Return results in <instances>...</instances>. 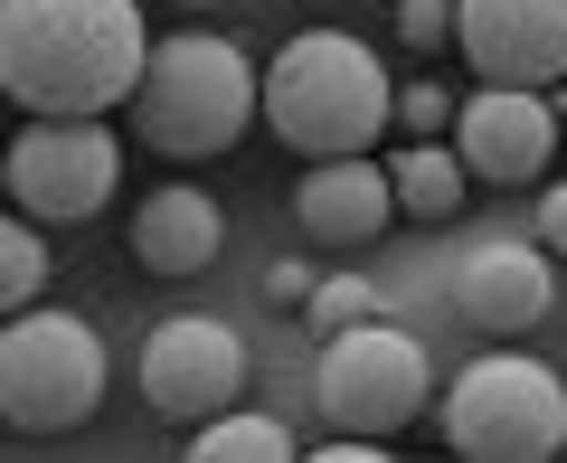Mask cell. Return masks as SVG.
<instances>
[{
    "mask_svg": "<svg viewBox=\"0 0 567 463\" xmlns=\"http://www.w3.org/2000/svg\"><path fill=\"white\" fill-rule=\"evenodd\" d=\"M445 444L464 463H548V454H567V388L520 350H492V360H473L454 379Z\"/></svg>",
    "mask_w": 567,
    "mask_h": 463,
    "instance_id": "obj_5",
    "label": "cell"
},
{
    "mask_svg": "<svg viewBox=\"0 0 567 463\" xmlns=\"http://www.w3.org/2000/svg\"><path fill=\"white\" fill-rule=\"evenodd\" d=\"M142 58V0H0V95L20 114H114Z\"/></svg>",
    "mask_w": 567,
    "mask_h": 463,
    "instance_id": "obj_1",
    "label": "cell"
},
{
    "mask_svg": "<svg viewBox=\"0 0 567 463\" xmlns=\"http://www.w3.org/2000/svg\"><path fill=\"white\" fill-rule=\"evenodd\" d=\"M322 331H350V322H369L379 312V284H360V275H331V284H312V302H303Z\"/></svg>",
    "mask_w": 567,
    "mask_h": 463,
    "instance_id": "obj_17",
    "label": "cell"
},
{
    "mask_svg": "<svg viewBox=\"0 0 567 463\" xmlns=\"http://www.w3.org/2000/svg\"><path fill=\"white\" fill-rule=\"evenodd\" d=\"M388 66L379 48H360L350 29H293L275 48V66L256 76V114L275 123V142H293L303 162L331 152H369L388 133Z\"/></svg>",
    "mask_w": 567,
    "mask_h": 463,
    "instance_id": "obj_2",
    "label": "cell"
},
{
    "mask_svg": "<svg viewBox=\"0 0 567 463\" xmlns=\"http://www.w3.org/2000/svg\"><path fill=\"white\" fill-rule=\"evenodd\" d=\"M454 48L483 85L567 76V0H454Z\"/></svg>",
    "mask_w": 567,
    "mask_h": 463,
    "instance_id": "obj_10",
    "label": "cell"
},
{
    "mask_svg": "<svg viewBox=\"0 0 567 463\" xmlns=\"http://www.w3.org/2000/svg\"><path fill=\"white\" fill-rule=\"evenodd\" d=\"M133 123L162 162H218L256 123V66L218 29H171L133 76Z\"/></svg>",
    "mask_w": 567,
    "mask_h": 463,
    "instance_id": "obj_3",
    "label": "cell"
},
{
    "mask_svg": "<svg viewBox=\"0 0 567 463\" xmlns=\"http://www.w3.org/2000/svg\"><path fill=\"white\" fill-rule=\"evenodd\" d=\"M0 162H10L20 218L39 227H85L123 189V142L104 133V114H29V133Z\"/></svg>",
    "mask_w": 567,
    "mask_h": 463,
    "instance_id": "obj_7",
    "label": "cell"
},
{
    "mask_svg": "<svg viewBox=\"0 0 567 463\" xmlns=\"http://www.w3.org/2000/svg\"><path fill=\"white\" fill-rule=\"evenodd\" d=\"M548 302H558V275H548V246H473L464 265H454V312H464L473 331H539Z\"/></svg>",
    "mask_w": 567,
    "mask_h": 463,
    "instance_id": "obj_11",
    "label": "cell"
},
{
    "mask_svg": "<svg viewBox=\"0 0 567 463\" xmlns=\"http://www.w3.org/2000/svg\"><path fill=\"white\" fill-rule=\"evenodd\" d=\"M312 388H322V416L341 425V435H398V425L425 416V388H435V360H425L416 331H398L388 312H369V322L350 331H322V369H312Z\"/></svg>",
    "mask_w": 567,
    "mask_h": 463,
    "instance_id": "obj_6",
    "label": "cell"
},
{
    "mask_svg": "<svg viewBox=\"0 0 567 463\" xmlns=\"http://www.w3.org/2000/svg\"><path fill=\"white\" fill-rule=\"evenodd\" d=\"M388 123H398L406 142H435L454 123V95H445V85H406V95H388Z\"/></svg>",
    "mask_w": 567,
    "mask_h": 463,
    "instance_id": "obj_18",
    "label": "cell"
},
{
    "mask_svg": "<svg viewBox=\"0 0 567 463\" xmlns=\"http://www.w3.org/2000/svg\"><path fill=\"white\" fill-rule=\"evenodd\" d=\"M454 162H464V181H539L548 162H558V104L539 95V85H483V95L454 104Z\"/></svg>",
    "mask_w": 567,
    "mask_h": 463,
    "instance_id": "obj_9",
    "label": "cell"
},
{
    "mask_svg": "<svg viewBox=\"0 0 567 463\" xmlns=\"http://www.w3.org/2000/svg\"><path fill=\"white\" fill-rule=\"evenodd\" d=\"M398 39L406 48H445L454 39V0H398Z\"/></svg>",
    "mask_w": 567,
    "mask_h": 463,
    "instance_id": "obj_19",
    "label": "cell"
},
{
    "mask_svg": "<svg viewBox=\"0 0 567 463\" xmlns=\"http://www.w3.org/2000/svg\"><path fill=\"white\" fill-rule=\"evenodd\" d=\"M388 199H398V218H454L464 208V162L445 142H406L388 162Z\"/></svg>",
    "mask_w": 567,
    "mask_h": 463,
    "instance_id": "obj_15",
    "label": "cell"
},
{
    "mask_svg": "<svg viewBox=\"0 0 567 463\" xmlns=\"http://www.w3.org/2000/svg\"><path fill=\"white\" fill-rule=\"evenodd\" d=\"M227 246V208L199 181H171L133 208V265L142 275H208Z\"/></svg>",
    "mask_w": 567,
    "mask_h": 463,
    "instance_id": "obj_13",
    "label": "cell"
},
{
    "mask_svg": "<svg viewBox=\"0 0 567 463\" xmlns=\"http://www.w3.org/2000/svg\"><path fill=\"white\" fill-rule=\"evenodd\" d=\"M0 189H10V162H0Z\"/></svg>",
    "mask_w": 567,
    "mask_h": 463,
    "instance_id": "obj_25",
    "label": "cell"
},
{
    "mask_svg": "<svg viewBox=\"0 0 567 463\" xmlns=\"http://www.w3.org/2000/svg\"><path fill=\"white\" fill-rule=\"evenodd\" d=\"M237 388H246V341L218 312H171V322H152V341H142V398H152V416L199 425L218 407H237Z\"/></svg>",
    "mask_w": 567,
    "mask_h": 463,
    "instance_id": "obj_8",
    "label": "cell"
},
{
    "mask_svg": "<svg viewBox=\"0 0 567 463\" xmlns=\"http://www.w3.org/2000/svg\"><path fill=\"white\" fill-rule=\"evenodd\" d=\"M48 294V237L39 218H0V312H29Z\"/></svg>",
    "mask_w": 567,
    "mask_h": 463,
    "instance_id": "obj_16",
    "label": "cell"
},
{
    "mask_svg": "<svg viewBox=\"0 0 567 463\" xmlns=\"http://www.w3.org/2000/svg\"><path fill=\"white\" fill-rule=\"evenodd\" d=\"M293 454H303L293 425L256 416V407H218V416H199V435H189V463H293Z\"/></svg>",
    "mask_w": 567,
    "mask_h": 463,
    "instance_id": "obj_14",
    "label": "cell"
},
{
    "mask_svg": "<svg viewBox=\"0 0 567 463\" xmlns=\"http://www.w3.org/2000/svg\"><path fill=\"white\" fill-rule=\"evenodd\" d=\"M558 152H567V104H558Z\"/></svg>",
    "mask_w": 567,
    "mask_h": 463,
    "instance_id": "obj_23",
    "label": "cell"
},
{
    "mask_svg": "<svg viewBox=\"0 0 567 463\" xmlns=\"http://www.w3.org/2000/svg\"><path fill=\"white\" fill-rule=\"evenodd\" d=\"M181 10H218V0H181Z\"/></svg>",
    "mask_w": 567,
    "mask_h": 463,
    "instance_id": "obj_24",
    "label": "cell"
},
{
    "mask_svg": "<svg viewBox=\"0 0 567 463\" xmlns=\"http://www.w3.org/2000/svg\"><path fill=\"white\" fill-rule=\"evenodd\" d=\"M539 246H548V256H567V181L539 189Z\"/></svg>",
    "mask_w": 567,
    "mask_h": 463,
    "instance_id": "obj_20",
    "label": "cell"
},
{
    "mask_svg": "<svg viewBox=\"0 0 567 463\" xmlns=\"http://www.w3.org/2000/svg\"><path fill=\"white\" fill-rule=\"evenodd\" d=\"M104 407V341L76 312H0V425L66 435Z\"/></svg>",
    "mask_w": 567,
    "mask_h": 463,
    "instance_id": "obj_4",
    "label": "cell"
},
{
    "mask_svg": "<svg viewBox=\"0 0 567 463\" xmlns=\"http://www.w3.org/2000/svg\"><path fill=\"white\" fill-rule=\"evenodd\" d=\"M265 302L303 312V302H312V275H303V265H265Z\"/></svg>",
    "mask_w": 567,
    "mask_h": 463,
    "instance_id": "obj_21",
    "label": "cell"
},
{
    "mask_svg": "<svg viewBox=\"0 0 567 463\" xmlns=\"http://www.w3.org/2000/svg\"><path fill=\"white\" fill-rule=\"evenodd\" d=\"M293 218H303L312 246H369L388 218H398V199H388V171L379 162L331 152V162H312L303 181H293Z\"/></svg>",
    "mask_w": 567,
    "mask_h": 463,
    "instance_id": "obj_12",
    "label": "cell"
},
{
    "mask_svg": "<svg viewBox=\"0 0 567 463\" xmlns=\"http://www.w3.org/2000/svg\"><path fill=\"white\" fill-rule=\"evenodd\" d=\"M312 463H388L379 435H350V444H312Z\"/></svg>",
    "mask_w": 567,
    "mask_h": 463,
    "instance_id": "obj_22",
    "label": "cell"
}]
</instances>
